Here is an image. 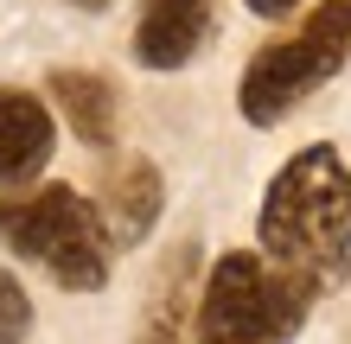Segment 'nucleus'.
<instances>
[{
    "label": "nucleus",
    "mask_w": 351,
    "mask_h": 344,
    "mask_svg": "<svg viewBox=\"0 0 351 344\" xmlns=\"http://www.w3.org/2000/svg\"><path fill=\"white\" fill-rule=\"evenodd\" d=\"M51 109L32 90H0V185H26L51 159Z\"/></svg>",
    "instance_id": "obj_6"
},
{
    "label": "nucleus",
    "mask_w": 351,
    "mask_h": 344,
    "mask_svg": "<svg viewBox=\"0 0 351 344\" xmlns=\"http://www.w3.org/2000/svg\"><path fill=\"white\" fill-rule=\"evenodd\" d=\"M217 0H147L134 19V57L147 70H179L192 64L198 45L211 38Z\"/></svg>",
    "instance_id": "obj_5"
},
{
    "label": "nucleus",
    "mask_w": 351,
    "mask_h": 344,
    "mask_svg": "<svg viewBox=\"0 0 351 344\" xmlns=\"http://www.w3.org/2000/svg\"><path fill=\"white\" fill-rule=\"evenodd\" d=\"M26 332H32V300H26V287L0 268V344H26Z\"/></svg>",
    "instance_id": "obj_9"
},
{
    "label": "nucleus",
    "mask_w": 351,
    "mask_h": 344,
    "mask_svg": "<svg viewBox=\"0 0 351 344\" xmlns=\"http://www.w3.org/2000/svg\"><path fill=\"white\" fill-rule=\"evenodd\" d=\"M345 64H351V0H326L294 38H275V45H262L250 57L237 103L256 128H275Z\"/></svg>",
    "instance_id": "obj_4"
},
{
    "label": "nucleus",
    "mask_w": 351,
    "mask_h": 344,
    "mask_svg": "<svg viewBox=\"0 0 351 344\" xmlns=\"http://www.w3.org/2000/svg\"><path fill=\"white\" fill-rule=\"evenodd\" d=\"M0 242L13 255L38 261L71 293H96L109 280V255H115L102 211L90 198H77L71 185H38V191L0 198Z\"/></svg>",
    "instance_id": "obj_2"
},
{
    "label": "nucleus",
    "mask_w": 351,
    "mask_h": 344,
    "mask_svg": "<svg viewBox=\"0 0 351 344\" xmlns=\"http://www.w3.org/2000/svg\"><path fill=\"white\" fill-rule=\"evenodd\" d=\"M71 7H84V13H102V7H109V0H71Z\"/></svg>",
    "instance_id": "obj_11"
},
{
    "label": "nucleus",
    "mask_w": 351,
    "mask_h": 344,
    "mask_svg": "<svg viewBox=\"0 0 351 344\" xmlns=\"http://www.w3.org/2000/svg\"><path fill=\"white\" fill-rule=\"evenodd\" d=\"M256 242L313 293H332L351 274V166L332 147H306L268 178Z\"/></svg>",
    "instance_id": "obj_1"
},
{
    "label": "nucleus",
    "mask_w": 351,
    "mask_h": 344,
    "mask_svg": "<svg viewBox=\"0 0 351 344\" xmlns=\"http://www.w3.org/2000/svg\"><path fill=\"white\" fill-rule=\"evenodd\" d=\"M300 0H250V13H262V19H281V13H294Z\"/></svg>",
    "instance_id": "obj_10"
},
{
    "label": "nucleus",
    "mask_w": 351,
    "mask_h": 344,
    "mask_svg": "<svg viewBox=\"0 0 351 344\" xmlns=\"http://www.w3.org/2000/svg\"><path fill=\"white\" fill-rule=\"evenodd\" d=\"M160 204H167V191H160V172H154V159H121V166L102 178V224H109L115 236V249H128V242H141L154 230V217Z\"/></svg>",
    "instance_id": "obj_7"
},
{
    "label": "nucleus",
    "mask_w": 351,
    "mask_h": 344,
    "mask_svg": "<svg viewBox=\"0 0 351 344\" xmlns=\"http://www.w3.org/2000/svg\"><path fill=\"white\" fill-rule=\"evenodd\" d=\"M313 300V287L281 274L268 255H223L198 293L192 344H287L306 326Z\"/></svg>",
    "instance_id": "obj_3"
},
{
    "label": "nucleus",
    "mask_w": 351,
    "mask_h": 344,
    "mask_svg": "<svg viewBox=\"0 0 351 344\" xmlns=\"http://www.w3.org/2000/svg\"><path fill=\"white\" fill-rule=\"evenodd\" d=\"M51 96L84 147H109L115 140V90L96 70H51Z\"/></svg>",
    "instance_id": "obj_8"
}]
</instances>
